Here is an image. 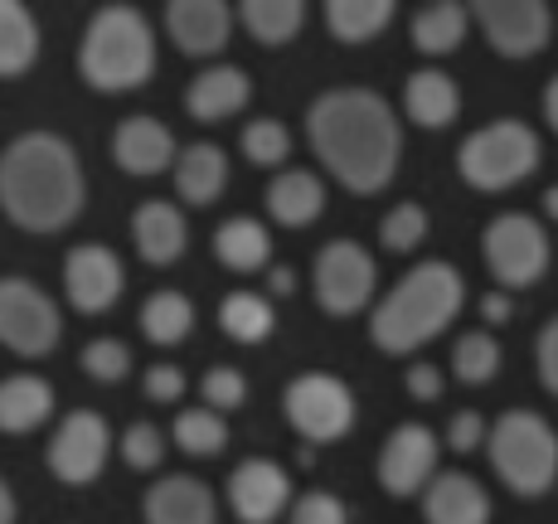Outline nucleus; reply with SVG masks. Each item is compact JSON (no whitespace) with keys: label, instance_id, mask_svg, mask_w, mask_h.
<instances>
[{"label":"nucleus","instance_id":"f03ea898","mask_svg":"<svg viewBox=\"0 0 558 524\" xmlns=\"http://www.w3.org/2000/svg\"><path fill=\"white\" fill-rule=\"evenodd\" d=\"M88 205V175L83 156L59 132H20L0 151V214L20 233H63Z\"/></svg>","mask_w":558,"mask_h":524},{"label":"nucleus","instance_id":"f3484780","mask_svg":"<svg viewBox=\"0 0 558 524\" xmlns=\"http://www.w3.org/2000/svg\"><path fill=\"white\" fill-rule=\"evenodd\" d=\"M233 5L229 0H166V35L190 59H209L233 39Z\"/></svg>","mask_w":558,"mask_h":524},{"label":"nucleus","instance_id":"f704fd0d","mask_svg":"<svg viewBox=\"0 0 558 524\" xmlns=\"http://www.w3.org/2000/svg\"><path fill=\"white\" fill-rule=\"evenodd\" d=\"M239 146H243V156H248L253 166L277 170L287 156H292V132H287V122H277V117H257V122L243 126Z\"/></svg>","mask_w":558,"mask_h":524},{"label":"nucleus","instance_id":"f8f14e48","mask_svg":"<svg viewBox=\"0 0 558 524\" xmlns=\"http://www.w3.org/2000/svg\"><path fill=\"white\" fill-rule=\"evenodd\" d=\"M466 10L506 59H530L549 45V0H466Z\"/></svg>","mask_w":558,"mask_h":524},{"label":"nucleus","instance_id":"f257e3e1","mask_svg":"<svg viewBox=\"0 0 558 524\" xmlns=\"http://www.w3.org/2000/svg\"><path fill=\"white\" fill-rule=\"evenodd\" d=\"M306 142L350 195H379L403 160L399 117L374 88H326L306 107Z\"/></svg>","mask_w":558,"mask_h":524},{"label":"nucleus","instance_id":"37998d69","mask_svg":"<svg viewBox=\"0 0 558 524\" xmlns=\"http://www.w3.org/2000/svg\"><path fill=\"white\" fill-rule=\"evenodd\" d=\"M534 355H539V379H544V389L558 393V316L539 330V350H534Z\"/></svg>","mask_w":558,"mask_h":524},{"label":"nucleus","instance_id":"4c0bfd02","mask_svg":"<svg viewBox=\"0 0 558 524\" xmlns=\"http://www.w3.org/2000/svg\"><path fill=\"white\" fill-rule=\"evenodd\" d=\"M117 452L132 472H156L166 462V437H160L156 423H132L122 437H117Z\"/></svg>","mask_w":558,"mask_h":524},{"label":"nucleus","instance_id":"cd10ccee","mask_svg":"<svg viewBox=\"0 0 558 524\" xmlns=\"http://www.w3.org/2000/svg\"><path fill=\"white\" fill-rule=\"evenodd\" d=\"M233 15L243 20V29L267 49H282L302 35L306 25V0H239Z\"/></svg>","mask_w":558,"mask_h":524},{"label":"nucleus","instance_id":"412c9836","mask_svg":"<svg viewBox=\"0 0 558 524\" xmlns=\"http://www.w3.org/2000/svg\"><path fill=\"white\" fill-rule=\"evenodd\" d=\"M423 515H427V524H486L490 520V496L476 476L437 472L433 486L423 490Z\"/></svg>","mask_w":558,"mask_h":524},{"label":"nucleus","instance_id":"a211bd4d","mask_svg":"<svg viewBox=\"0 0 558 524\" xmlns=\"http://www.w3.org/2000/svg\"><path fill=\"white\" fill-rule=\"evenodd\" d=\"M132 248L146 267H170L185 258L190 223L180 214V205H170V199H142L132 209Z\"/></svg>","mask_w":558,"mask_h":524},{"label":"nucleus","instance_id":"4be33fe9","mask_svg":"<svg viewBox=\"0 0 558 524\" xmlns=\"http://www.w3.org/2000/svg\"><path fill=\"white\" fill-rule=\"evenodd\" d=\"M326 209V185L316 170H277L267 180V214L282 229H311Z\"/></svg>","mask_w":558,"mask_h":524},{"label":"nucleus","instance_id":"49530a36","mask_svg":"<svg viewBox=\"0 0 558 524\" xmlns=\"http://www.w3.org/2000/svg\"><path fill=\"white\" fill-rule=\"evenodd\" d=\"M267 292H272V296H292L296 292L292 267H272V272H267Z\"/></svg>","mask_w":558,"mask_h":524},{"label":"nucleus","instance_id":"0eeeda50","mask_svg":"<svg viewBox=\"0 0 558 524\" xmlns=\"http://www.w3.org/2000/svg\"><path fill=\"white\" fill-rule=\"evenodd\" d=\"M63 336L59 302L29 277H0V350L20 360H45Z\"/></svg>","mask_w":558,"mask_h":524},{"label":"nucleus","instance_id":"aec40b11","mask_svg":"<svg viewBox=\"0 0 558 524\" xmlns=\"http://www.w3.org/2000/svg\"><path fill=\"white\" fill-rule=\"evenodd\" d=\"M253 98V83L243 69L233 63H209L204 73H195V83L185 88V112L204 126H219L229 117H239Z\"/></svg>","mask_w":558,"mask_h":524},{"label":"nucleus","instance_id":"c9c22d12","mask_svg":"<svg viewBox=\"0 0 558 524\" xmlns=\"http://www.w3.org/2000/svg\"><path fill=\"white\" fill-rule=\"evenodd\" d=\"M427 239V209L417 199H403L379 219V243L389 253H413Z\"/></svg>","mask_w":558,"mask_h":524},{"label":"nucleus","instance_id":"c85d7f7f","mask_svg":"<svg viewBox=\"0 0 558 524\" xmlns=\"http://www.w3.org/2000/svg\"><path fill=\"white\" fill-rule=\"evenodd\" d=\"M326 10V29L340 45H369L374 35H384L399 10V0H320Z\"/></svg>","mask_w":558,"mask_h":524},{"label":"nucleus","instance_id":"6ab92c4d","mask_svg":"<svg viewBox=\"0 0 558 524\" xmlns=\"http://www.w3.org/2000/svg\"><path fill=\"white\" fill-rule=\"evenodd\" d=\"M146 524H214L219 520V500L199 476H160L142 496Z\"/></svg>","mask_w":558,"mask_h":524},{"label":"nucleus","instance_id":"4468645a","mask_svg":"<svg viewBox=\"0 0 558 524\" xmlns=\"http://www.w3.org/2000/svg\"><path fill=\"white\" fill-rule=\"evenodd\" d=\"M437 432L423 423H403L389 432V442L379 447V486L389 490L393 500H408L417 490L433 486L437 476Z\"/></svg>","mask_w":558,"mask_h":524},{"label":"nucleus","instance_id":"e433bc0d","mask_svg":"<svg viewBox=\"0 0 558 524\" xmlns=\"http://www.w3.org/2000/svg\"><path fill=\"white\" fill-rule=\"evenodd\" d=\"M78 365H83V374H88L93 383H122L126 374H132V350H126L122 340H112V336H98V340L83 345Z\"/></svg>","mask_w":558,"mask_h":524},{"label":"nucleus","instance_id":"a878e982","mask_svg":"<svg viewBox=\"0 0 558 524\" xmlns=\"http://www.w3.org/2000/svg\"><path fill=\"white\" fill-rule=\"evenodd\" d=\"M45 29L25 0H0V78H25L39 63Z\"/></svg>","mask_w":558,"mask_h":524},{"label":"nucleus","instance_id":"b1692460","mask_svg":"<svg viewBox=\"0 0 558 524\" xmlns=\"http://www.w3.org/2000/svg\"><path fill=\"white\" fill-rule=\"evenodd\" d=\"M53 418V389L39 374H10L0 379V432L5 437H25L39 432Z\"/></svg>","mask_w":558,"mask_h":524},{"label":"nucleus","instance_id":"ddd939ff","mask_svg":"<svg viewBox=\"0 0 558 524\" xmlns=\"http://www.w3.org/2000/svg\"><path fill=\"white\" fill-rule=\"evenodd\" d=\"M126 292V267L107 243H78L63 258V296L78 316H102L122 302Z\"/></svg>","mask_w":558,"mask_h":524},{"label":"nucleus","instance_id":"ea45409f","mask_svg":"<svg viewBox=\"0 0 558 524\" xmlns=\"http://www.w3.org/2000/svg\"><path fill=\"white\" fill-rule=\"evenodd\" d=\"M345 500H336L330 490H306L292 510H287V524H345Z\"/></svg>","mask_w":558,"mask_h":524},{"label":"nucleus","instance_id":"8fccbe9b","mask_svg":"<svg viewBox=\"0 0 558 524\" xmlns=\"http://www.w3.org/2000/svg\"><path fill=\"white\" fill-rule=\"evenodd\" d=\"M544 214H549V219H558V185L544 190Z\"/></svg>","mask_w":558,"mask_h":524},{"label":"nucleus","instance_id":"473e14b6","mask_svg":"<svg viewBox=\"0 0 558 524\" xmlns=\"http://www.w3.org/2000/svg\"><path fill=\"white\" fill-rule=\"evenodd\" d=\"M175 447L185 456H219L229 447V423L219 409H185L175 413Z\"/></svg>","mask_w":558,"mask_h":524},{"label":"nucleus","instance_id":"2eb2a0df","mask_svg":"<svg viewBox=\"0 0 558 524\" xmlns=\"http://www.w3.org/2000/svg\"><path fill=\"white\" fill-rule=\"evenodd\" d=\"M229 510L239 524H272L292 510V476L267 456H248L229 476Z\"/></svg>","mask_w":558,"mask_h":524},{"label":"nucleus","instance_id":"7c9ffc66","mask_svg":"<svg viewBox=\"0 0 558 524\" xmlns=\"http://www.w3.org/2000/svg\"><path fill=\"white\" fill-rule=\"evenodd\" d=\"M219 326L233 345H263L277 330V306L263 292H229L219 302Z\"/></svg>","mask_w":558,"mask_h":524},{"label":"nucleus","instance_id":"79ce46f5","mask_svg":"<svg viewBox=\"0 0 558 524\" xmlns=\"http://www.w3.org/2000/svg\"><path fill=\"white\" fill-rule=\"evenodd\" d=\"M447 442H452V452H476L481 442H486V418L481 413H457L452 423H447Z\"/></svg>","mask_w":558,"mask_h":524},{"label":"nucleus","instance_id":"c756f323","mask_svg":"<svg viewBox=\"0 0 558 524\" xmlns=\"http://www.w3.org/2000/svg\"><path fill=\"white\" fill-rule=\"evenodd\" d=\"M136 320H142V336L151 340V345L170 350L195 330V302H190L185 292H175V287H160V292H151L142 302V316Z\"/></svg>","mask_w":558,"mask_h":524},{"label":"nucleus","instance_id":"c03bdc74","mask_svg":"<svg viewBox=\"0 0 558 524\" xmlns=\"http://www.w3.org/2000/svg\"><path fill=\"white\" fill-rule=\"evenodd\" d=\"M408 393H413V399H423V403H433L437 393H442V369H437V365H413V369H408Z\"/></svg>","mask_w":558,"mask_h":524},{"label":"nucleus","instance_id":"bb28decb","mask_svg":"<svg viewBox=\"0 0 558 524\" xmlns=\"http://www.w3.org/2000/svg\"><path fill=\"white\" fill-rule=\"evenodd\" d=\"M209 243H214V258L239 277L263 272V267L272 263V233H267V223H257L253 214H233V219H223Z\"/></svg>","mask_w":558,"mask_h":524},{"label":"nucleus","instance_id":"dca6fc26","mask_svg":"<svg viewBox=\"0 0 558 524\" xmlns=\"http://www.w3.org/2000/svg\"><path fill=\"white\" fill-rule=\"evenodd\" d=\"M175 136H170V126L160 122L151 112H132L117 122L112 132V160L117 170H126V175L136 180H151V175H166V170H175Z\"/></svg>","mask_w":558,"mask_h":524},{"label":"nucleus","instance_id":"423d86ee","mask_svg":"<svg viewBox=\"0 0 558 524\" xmlns=\"http://www.w3.org/2000/svg\"><path fill=\"white\" fill-rule=\"evenodd\" d=\"M534 166H539V136L524 122H514V117H500V122L471 132L457 151L461 180L471 190H481V195L514 190L524 175H534Z\"/></svg>","mask_w":558,"mask_h":524},{"label":"nucleus","instance_id":"de8ad7c7","mask_svg":"<svg viewBox=\"0 0 558 524\" xmlns=\"http://www.w3.org/2000/svg\"><path fill=\"white\" fill-rule=\"evenodd\" d=\"M0 524H15V490L5 486V476H0Z\"/></svg>","mask_w":558,"mask_h":524},{"label":"nucleus","instance_id":"20e7f679","mask_svg":"<svg viewBox=\"0 0 558 524\" xmlns=\"http://www.w3.org/2000/svg\"><path fill=\"white\" fill-rule=\"evenodd\" d=\"M78 78L93 93H136L156 78V29L126 0L98 5L78 39Z\"/></svg>","mask_w":558,"mask_h":524},{"label":"nucleus","instance_id":"2f4dec72","mask_svg":"<svg viewBox=\"0 0 558 524\" xmlns=\"http://www.w3.org/2000/svg\"><path fill=\"white\" fill-rule=\"evenodd\" d=\"M471 10L461 0H427L413 15V45L423 53H452L466 39Z\"/></svg>","mask_w":558,"mask_h":524},{"label":"nucleus","instance_id":"39448f33","mask_svg":"<svg viewBox=\"0 0 558 524\" xmlns=\"http://www.w3.org/2000/svg\"><path fill=\"white\" fill-rule=\"evenodd\" d=\"M490 466L514 496H544L558 480V432L539 413L510 409L490 427Z\"/></svg>","mask_w":558,"mask_h":524},{"label":"nucleus","instance_id":"9b49d317","mask_svg":"<svg viewBox=\"0 0 558 524\" xmlns=\"http://www.w3.org/2000/svg\"><path fill=\"white\" fill-rule=\"evenodd\" d=\"M374 258L355 239H330L316 253L311 282H316V302L326 316H355L374 302Z\"/></svg>","mask_w":558,"mask_h":524},{"label":"nucleus","instance_id":"09e8293b","mask_svg":"<svg viewBox=\"0 0 558 524\" xmlns=\"http://www.w3.org/2000/svg\"><path fill=\"white\" fill-rule=\"evenodd\" d=\"M544 117H549V126L558 132V78L544 88Z\"/></svg>","mask_w":558,"mask_h":524},{"label":"nucleus","instance_id":"9d476101","mask_svg":"<svg viewBox=\"0 0 558 524\" xmlns=\"http://www.w3.org/2000/svg\"><path fill=\"white\" fill-rule=\"evenodd\" d=\"M282 413L306 442H336L355 427V393L336 374H296L282 389Z\"/></svg>","mask_w":558,"mask_h":524},{"label":"nucleus","instance_id":"393cba45","mask_svg":"<svg viewBox=\"0 0 558 524\" xmlns=\"http://www.w3.org/2000/svg\"><path fill=\"white\" fill-rule=\"evenodd\" d=\"M403 112L413 117L417 126H452L457 117H461V88H457V78L452 73H442V69H417V73H408V83H403Z\"/></svg>","mask_w":558,"mask_h":524},{"label":"nucleus","instance_id":"5701e85b","mask_svg":"<svg viewBox=\"0 0 558 524\" xmlns=\"http://www.w3.org/2000/svg\"><path fill=\"white\" fill-rule=\"evenodd\" d=\"M170 180H175V195L185 199V205L204 209L229 190V156H223V146H214V142H195L175 156Z\"/></svg>","mask_w":558,"mask_h":524},{"label":"nucleus","instance_id":"a19ab883","mask_svg":"<svg viewBox=\"0 0 558 524\" xmlns=\"http://www.w3.org/2000/svg\"><path fill=\"white\" fill-rule=\"evenodd\" d=\"M185 389H190V383H185V369H180V365H166V360L142 374V393H146L151 403H180V399H185Z\"/></svg>","mask_w":558,"mask_h":524},{"label":"nucleus","instance_id":"a18cd8bd","mask_svg":"<svg viewBox=\"0 0 558 524\" xmlns=\"http://www.w3.org/2000/svg\"><path fill=\"white\" fill-rule=\"evenodd\" d=\"M510 312H514V306H510V296H506V292H490L486 302H481V316H486L490 326H506Z\"/></svg>","mask_w":558,"mask_h":524},{"label":"nucleus","instance_id":"1a4fd4ad","mask_svg":"<svg viewBox=\"0 0 558 524\" xmlns=\"http://www.w3.org/2000/svg\"><path fill=\"white\" fill-rule=\"evenodd\" d=\"M112 427H107L102 413L93 409H73L63 413V423L49 432L45 462L49 476L59 486H93L107 472V456H112Z\"/></svg>","mask_w":558,"mask_h":524},{"label":"nucleus","instance_id":"7ed1b4c3","mask_svg":"<svg viewBox=\"0 0 558 524\" xmlns=\"http://www.w3.org/2000/svg\"><path fill=\"white\" fill-rule=\"evenodd\" d=\"M461 302H466V282H461V272L452 263H417L374 306L369 340L384 355H413L417 345L437 340L452 326Z\"/></svg>","mask_w":558,"mask_h":524},{"label":"nucleus","instance_id":"6e6552de","mask_svg":"<svg viewBox=\"0 0 558 524\" xmlns=\"http://www.w3.org/2000/svg\"><path fill=\"white\" fill-rule=\"evenodd\" d=\"M481 258L500 287H530L549 272V233L530 214H500L481 233Z\"/></svg>","mask_w":558,"mask_h":524},{"label":"nucleus","instance_id":"58836bf2","mask_svg":"<svg viewBox=\"0 0 558 524\" xmlns=\"http://www.w3.org/2000/svg\"><path fill=\"white\" fill-rule=\"evenodd\" d=\"M199 399H204V409L233 413V409H243V399H248V379H243V369H233V365H214V369H204V379H199Z\"/></svg>","mask_w":558,"mask_h":524},{"label":"nucleus","instance_id":"72a5a7b5","mask_svg":"<svg viewBox=\"0 0 558 524\" xmlns=\"http://www.w3.org/2000/svg\"><path fill=\"white\" fill-rule=\"evenodd\" d=\"M452 374L461 383H490L500 374V345L490 330H466L452 345Z\"/></svg>","mask_w":558,"mask_h":524}]
</instances>
